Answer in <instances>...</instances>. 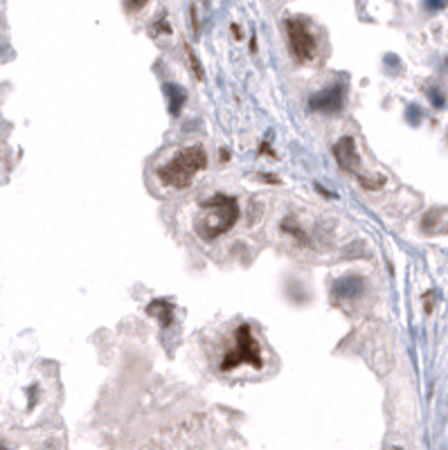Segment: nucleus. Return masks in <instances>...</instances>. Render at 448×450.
Returning <instances> with one entry per match:
<instances>
[{
    "instance_id": "nucleus-7",
    "label": "nucleus",
    "mask_w": 448,
    "mask_h": 450,
    "mask_svg": "<svg viewBox=\"0 0 448 450\" xmlns=\"http://www.w3.org/2000/svg\"><path fill=\"white\" fill-rule=\"evenodd\" d=\"M185 54H187V61H189V65H192V70H194V77L201 81L203 79V68H201V63H198V57H196V52L192 48H189L187 43H185Z\"/></svg>"
},
{
    "instance_id": "nucleus-8",
    "label": "nucleus",
    "mask_w": 448,
    "mask_h": 450,
    "mask_svg": "<svg viewBox=\"0 0 448 450\" xmlns=\"http://www.w3.org/2000/svg\"><path fill=\"white\" fill-rule=\"evenodd\" d=\"M144 5H146V0H124L126 12H140Z\"/></svg>"
},
{
    "instance_id": "nucleus-5",
    "label": "nucleus",
    "mask_w": 448,
    "mask_h": 450,
    "mask_svg": "<svg viewBox=\"0 0 448 450\" xmlns=\"http://www.w3.org/2000/svg\"><path fill=\"white\" fill-rule=\"evenodd\" d=\"M286 37L291 54L298 59L300 63L313 61L318 54V41L313 37L311 28L302 19H289L286 21Z\"/></svg>"
},
{
    "instance_id": "nucleus-4",
    "label": "nucleus",
    "mask_w": 448,
    "mask_h": 450,
    "mask_svg": "<svg viewBox=\"0 0 448 450\" xmlns=\"http://www.w3.org/2000/svg\"><path fill=\"white\" fill-rule=\"evenodd\" d=\"M239 365H251V367H262V349L260 342L255 340L253 329L248 325H241L237 329V338L232 349L226 354V358L221 360V369L230 371L239 367Z\"/></svg>"
},
{
    "instance_id": "nucleus-10",
    "label": "nucleus",
    "mask_w": 448,
    "mask_h": 450,
    "mask_svg": "<svg viewBox=\"0 0 448 450\" xmlns=\"http://www.w3.org/2000/svg\"><path fill=\"white\" fill-rule=\"evenodd\" d=\"M392 450H403V448H392Z\"/></svg>"
},
{
    "instance_id": "nucleus-3",
    "label": "nucleus",
    "mask_w": 448,
    "mask_h": 450,
    "mask_svg": "<svg viewBox=\"0 0 448 450\" xmlns=\"http://www.w3.org/2000/svg\"><path fill=\"white\" fill-rule=\"evenodd\" d=\"M333 158L338 160V165L344 169L347 174L356 176L363 187L367 190H381L385 185V178L383 176H376V174H365L363 172V163H360V154L356 149V140L354 138H340L338 142L333 144Z\"/></svg>"
},
{
    "instance_id": "nucleus-6",
    "label": "nucleus",
    "mask_w": 448,
    "mask_h": 450,
    "mask_svg": "<svg viewBox=\"0 0 448 450\" xmlns=\"http://www.w3.org/2000/svg\"><path fill=\"white\" fill-rule=\"evenodd\" d=\"M342 104H344V86L342 83H333V86L313 95V99L309 101V108L318 110V113H338Z\"/></svg>"
},
{
    "instance_id": "nucleus-9",
    "label": "nucleus",
    "mask_w": 448,
    "mask_h": 450,
    "mask_svg": "<svg viewBox=\"0 0 448 450\" xmlns=\"http://www.w3.org/2000/svg\"><path fill=\"white\" fill-rule=\"evenodd\" d=\"M0 450H7V448H5V446H0Z\"/></svg>"
},
{
    "instance_id": "nucleus-2",
    "label": "nucleus",
    "mask_w": 448,
    "mask_h": 450,
    "mask_svg": "<svg viewBox=\"0 0 448 450\" xmlns=\"http://www.w3.org/2000/svg\"><path fill=\"white\" fill-rule=\"evenodd\" d=\"M201 207L203 216L196 221V232L203 241H214L239 221V203L226 194H217V196L208 198L201 203Z\"/></svg>"
},
{
    "instance_id": "nucleus-1",
    "label": "nucleus",
    "mask_w": 448,
    "mask_h": 450,
    "mask_svg": "<svg viewBox=\"0 0 448 450\" xmlns=\"http://www.w3.org/2000/svg\"><path fill=\"white\" fill-rule=\"evenodd\" d=\"M205 167H208V154H205V149L187 147V149H180L169 163L158 167L156 176L165 187H171V190H185V187L194 183L196 174H201Z\"/></svg>"
}]
</instances>
